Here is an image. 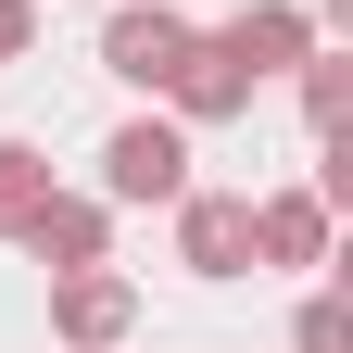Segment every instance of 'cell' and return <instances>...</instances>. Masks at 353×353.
<instances>
[{
	"label": "cell",
	"mask_w": 353,
	"mask_h": 353,
	"mask_svg": "<svg viewBox=\"0 0 353 353\" xmlns=\"http://www.w3.org/2000/svg\"><path fill=\"white\" fill-rule=\"evenodd\" d=\"M164 214H176V265H190L202 290L252 278V190H202V176H190V190H176Z\"/></svg>",
	"instance_id": "obj_1"
},
{
	"label": "cell",
	"mask_w": 353,
	"mask_h": 353,
	"mask_svg": "<svg viewBox=\"0 0 353 353\" xmlns=\"http://www.w3.org/2000/svg\"><path fill=\"white\" fill-rule=\"evenodd\" d=\"M190 190V126L176 114H126L101 139V202H176Z\"/></svg>",
	"instance_id": "obj_2"
},
{
	"label": "cell",
	"mask_w": 353,
	"mask_h": 353,
	"mask_svg": "<svg viewBox=\"0 0 353 353\" xmlns=\"http://www.w3.org/2000/svg\"><path fill=\"white\" fill-rule=\"evenodd\" d=\"M126 328H139V278H114V252L51 278V341L63 353H126Z\"/></svg>",
	"instance_id": "obj_3"
},
{
	"label": "cell",
	"mask_w": 353,
	"mask_h": 353,
	"mask_svg": "<svg viewBox=\"0 0 353 353\" xmlns=\"http://www.w3.org/2000/svg\"><path fill=\"white\" fill-rule=\"evenodd\" d=\"M190 13L176 0H114V26H101V76H126V88H152L164 101V76H176V51H190Z\"/></svg>",
	"instance_id": "obj_4"
},
{
	"label": "cell",
	"mask_w": 353,
	"mask_h": 353,
	"mask_svg": "<svg viewBox=\"0 0 353 353\" xmlns=\"http://www.w3.org/2000/svg\"><path fill=\"white\" fill-rule=\"evenodd\" d=\"M164 114H176V126H240V114H252V76H240V51H228L214 26L176 51V76H164Z\"/></svg>",
	"instance_id": "obj_5"
},
{
	"label": "cell",
	"mask_w": 353,
	"mask_h": 353,
	"mask_svg": "<svg viewBox=\"0 0 353 353\" xmlns=\"http://www.w3.org/2000/svg\"><path fill=\"white\" fill-rule=\"evenodd\" d=\"M13 252H38L51 278H63V265H101V252H114V202H88V190H63V176H51V202L13 228Z\"/></svg>",
	"instance_id": "obj_6"
},
{
	"label": "cell",
	"mask_w": 353,
	"mask_h": 353,
	"mask_svg": "<svg viewBox=\"0 0 353 353\" xmlns=\"http://www.w3.org/2000/svg\"><path fill=\"white\" fill-rule=\"evenodd\" d=\"M214 38H228V51H240V76L265 88V76H290L303 51H316V38H328V26H316V13H303V0H240V13H228V26H214Z\"/></svg>",
	"instance_id": "obj_7"
},
{
	"label": "cell",
	"mask_w": 353,
	"mask_h": 353,
	"mask_svg": "<svg viewBox=\"0 0 353 353\" xmlns=\"http://www.w3.org/2000/svg\"><path fill=\"white\" fill-rule=\"evenodd\" d=\"M252 265H328V202L316 190H265L252 202Z\"/></svg>",
	"instance_id": "obj_8"
},
{
	"label": "cell",
	"mask_w": 353,
	"mask_h": 353,
	"mask_svg": "<svg viewBox=\"0 0 353 353\" xmlns=\"http://www.w3.org/2000/svg\"><path fill=\"white\" fill-rule=\"evenodd\" d=\"M290 76H303V126H316V139H341V114H353V51H328V38H316Z\"/></svg>",
	"instance_id": "obj_9"
},
{
	"label": "cell",
	"mask_w": 353,
	"mask_h": 353,
	"mask_svg": "<svg viewBox=\"0 0 353 353\" xmlns=\"http://www.w3.org/2000/svg\"><path fill=\"white\" fill-rule=\"evenodd\" d=\"M38 202H51V152H38V139H0V240H13Z\"/></svg>",
	"instance_id": "obj_10"
},
{
	"label": "cell",
	"mask_w": 353,
	"mask_h": 353,
	"mask_svg": "<svg viewBox=\"0 0 353 353\" xmlns=\"http://www.w3.org/2000/svg\"><path fill=\"white\" fill-rule=\"evenodd\" d=\"M290 353H353V303H341V290H316V303L290 316Z\"/></svg>",
	"instance_id": "obj_11"
},
{
	"label": "cell",
	"mask_w": 353,
	"mask_h": 353,
	"mask_svg": "<svg viewBox=\"0 0 353 353\" xmlns=\"http://www.w3.org/2000/svg\"><path fill=\"white\" fill-rule=\"evenodd\" d=\"M26 51H38V0H0V76H13Z\"/></svg>",
	"instance_id": "obj_12"
}]
</instances>
